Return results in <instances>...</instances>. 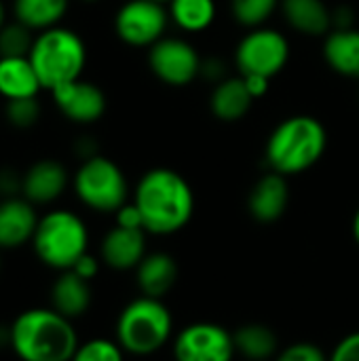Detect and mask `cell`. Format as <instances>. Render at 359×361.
<instances>
[{"instance_id":"obj_37","label":"cell","mask_w":359,"mask_h":361,"mask_svg":"<svg viewBox=\"0 0 359 361\" xmlns=\"http://www.w3.org/2000/svg\"><path fill=\"white\" fill-rule=\"evenodd\" d=\"M353 239H355V243L359 245V209L355 212V216H353Z\"/></svg>"},{"instance_id":"obj_34","label":"cell","mask_w":359,"mask_h":361,"mask_svg":"<svg viewBox=\"0 0 359 361\" xmlns=\"http://www.w3.org/2000/svg\"><path fill=\"white\" fill-rule=\"evenodd\" d=\"M70 271H74L78 277H83V279H87V281H91L97 273H99V260L95 258V256H91L89 252L83 256V258H78V262L70 269Z\"/></svg>"},{"instance_id":"obj_12","label":"cell","mask_w":359,"mask_h":361,"mask_svg":"<svg viewBox=\"0 0 359 361\" xmlns=\"http://www.w3.org/2000/svg\"><path fill=\"white\" fill-rule=\"evenodd\" d=\"M55 108L76 125H93L106 112L104 91L89 80H72L51 91Z\"/></svg>"},{"instance_id":"obj_7","label":"cell","mask_w":359,"mask_h":361,"mask_svg":"<svg viewBox=\"0 0 359 361\" xmlns=\"http://www.w3.org/2000/svg\"><path fill=\"white\" fill-rule=\"evenodd\" d=\"M72 186L78 201L99 214H116L127 203L129 188L123 169L102 154H93L80 163Z\"/></svg>"},{"instance_id":"obj_33","label":"cell","mask_w":359,"mask_h":361,"mask_svg":"<svg viewBox=\"0 0 359 361\" xmlns=\"http://www.w3.org/2000/svg\"><path fill=\"white\" fill-rule=\"evenodd\" d=\"M0 195H2V199L21 195V176H17L11 169H2L0 171Z\"/></svg>"},{"instance_id":"obj_26","label":"cell","mask_w":359,"mask_h":361,"mask_svg":"<svg viewBox=\"0 0 359 361\" xmlns=\"http://www.w3.org/2000/svg\"><path fill=\"white\" fill-rule=\"evenodd\" d=\"M36 34L17 19L0 27V57H28Z\"/></svg>"},{"instance_id":"obj_38","label":"cell","mask_w":359,"mask_h":361,"mask_svg":"<svg viewBox=\"0 0 359 361\" xmlns=\"http://www.w3.org/2000/svg\"><path fill=\"white\" fill-rule=\"evenodd\" d=\"M6 23V8H4V2L0 0V27Z\"/></svg>"},{"instance_id":"obj_14","label":"cell","mask_w":359,"mask_h":361,"mask_svg":"<svg viewBox=\"0 0 359 361\" xmlns=\"http://www.w3.org/2000/svg\"><path fill=\"white\" fill-rule=\"evenodd\" d=\"M38 218L36 205L21 195L4 197L0 201V250H19L32 243Z\"/></svg>"},{"instance_id":"obj_19","label":"cell","mask_w":359,"mask_h":361,"mask_svg":"<svg viewBox=\"0 0 359 361\" xmlns=\"http://www.w3.org/2000/svg\"><path fill=\"white\" fill-rule=\"evenodd\" d=\"M42 85L30 57H0V97L6 102L38 97Z\"/></svg>"},{"instance_id":"obj_13","label":"cell","mask_w":359,"mask_h":361,"mask_svg":"<svg viewBox=\"0 0 359 361\" xmlns=\"http://www.w3.org/2000/svg\"><path fill=\"white\" fill-rule=\"evenodd\" d=\"M68 171L55 159H40L21 176V197L32 205H51L68 188Z\"/></svg>"},{"instance_id":"obj_22","label":"cell","mask_w":359,"mask_h":361,"mask_svg":"<svg viewBox=\"0 0 359 361\" xmlns=\"http://www.w3.org/2000/svg\"><path fill=\"white\" fill-rule=\"evenodd\" d=\"M252 93L248 91L243 78H224L216 85L212 93V112L224 123H235L248 114L252 108Z\"/></svg>"},{"instance_id":"obj_1","label":"cell","mask_w":359,"mask_h":361,"mask_svg":"<svg viewBox=\"0 0 359 361\" xmlns=\"http://www.w3.org/2000/svg\"><path fill=\"white\" fill-rule=\"evenodd\" d=\"M133 203L140 209L144 231L150 235H174L182 231L195 212L190 184L167 167H157L142 176Z\"/></svg>"},{"instance_id":"obj_40","label":"cell","mask_w":359,"mask_h":361,"mask_svg":"<svg viewBox=\"0 0 359 361\" xmlns=\"http://www.w3.org/2000/svg\"><path fill=\"white\" fill-rule=\"evenodd\" d=\"M154 2H161L163 4V2H169V0H154Z\"/></svg>"},{"instance_id":"obj_39","label":"cell","mask_w":359,"mask_h":361,"mask_svg":"<svg viewBox=\"0 0 359 361\" xmlns=\"http://www.w3.org/2000/svg\"><path fill=\"white\" fill-rule=\"evenodd\" d=\"M80 2H87V4H93V2H99V0H80Z\"/></svg>"},{"instance_id":"obj_9","label":"cell","mask_w":359,"mask_h":361,"mask_svg":"<svg viewBox=\"0 0 359 361\" xmlns=\"http://www.w3.org/2000/svg\"><path fill=\"white\" fill-rule=\"evenodd\" d=\"M167 11L154 0H129L114 17L116 36L129 47H152L167 30Z\"/></svg>"},{"instance_id":"obj_24","label":"cell","mask_w":359,"mask_h":361,"mask_svg":"<svg viewBox=\"0 0 359 361\" xmlns=\"http://www.w3.org/2000/svg\"><path fill=\"white\" fill-rule=\"evenodd\" d=\"M235 349L250 361H269L277 353V336L264 324H245L233 332Z\"/></svg>"},{"instance_id":"obj_28","label":"cell","mask_w":359,"mask_h":361,"mask_svg":"<svg viewBox=\"0 0 359 361\" xmlns=\"http://www.w3.org/2000/svg\"><path fill=\"white\" fill-rule=\"evenodd\" d=\"M70 361H125V351L116 341L91 338L78 345Z\"/></svg>"},{"instance_id":"obj_32","label":"cell","mask_w":359,"mask_h":361,"mask_svg":"<svg viewBox=\"0 0 359 361\" xmlns=\"http://www.w3.org/2000/svg\"><path fill=\"white\" fill-rule=\"evenodd\" d=\"M116 226H125V228H142V216L140 209L135 207V203H125L118 212H116Z\"/></svg>"},{"instance_id":"obj_15","label":"cell","mask_w":359,"mask_h":361,"mask_svg":"<svg viewBox=\"0 0 359 361\" xmlns=\"http://www.w3.org/2000/svg\"><path fill=\"white\" fill-rule=\"evenodd\" d=\"M146 256V231L114 226L106 233L99 245V258L114 271H131Z\"/></svg>"},{"instance_id":"obj_16","label":"cell","mask_w":359,"mask_h":361,"mask_svg":"<svg viewBox=\"0 0 359 361\" xmlns=\"http://www.w3.org/2000/svg\"><path fill=\"white\" fill-rule=\"evenodd\" d=\"M288 203H290V188L286 176L271 171L254 184L248 199V209L254 220L262 224H271L286 214Z\"/></svg>"},{"instance_id":"obj_2","label":"cell","mask_w":359,"mask_h":361,"mask_svg":"<svg viewBox=\"0 0 359 361\" xmlns=\"http://www.w3.org/2000/svg\"><path fill=\"white\" fill-rule=\"evenodd\" d=\"M78 345L72 319L53 307L21 311L8 326V347L21 361H70Z\"/></svg>"},{"instance_id":"obj_3","label":"cell","mask_w":359,"mask_h":361,"mask_svg":"<svg viewBox=\"0 0 359 361\" xmlns=\"http://www.w3.org/2000/svg\"><path fill=\"white\" fill-rule=\"evenodd\" d=\"M328 133L322 121L309 114H296L281 121L267 142V163L281 176H298L311 169L326 152Z\"/></svg>"},{"instance_id":"obj_11","label":"cell","mask_w":359,"mask_h":361,"mask_svg":"<svg viewBox=\"0 0 359 361\" xmlns=\"http://www.w3.org/2000/svg\"><path fill=\"white\" fill-rule=\"evenodd\" d=\"M148 66L161 82L184 87L199 76L201 57L190 42L163 36L148 49Z\"/></svg>"},{"instance_id":"obj_20","label":"cell","mask_w":359,"mask_h":361,"mask_svg":"<svg viewBox=\"0 0 359 361\" xmlns=\"http://www.w3.org/2000/svg\"><path fill=\"white\" fill-rule=\"evenodd\" d=\"M326 63L341 76L359 78V30H332L324 42Z\"/></svg>"},{"instance_id":"obj_21","label":"cell","mask_w":359,"mask_h":361,"mask_svg":"<svg viewBox=\"0 0 359 361\" xmlns=\"http://www.w3.org/2000/svg\"><path fill=\"white\" fill-rule=\"evenodd\" d=\"M286 21L300 34L324 36L332 32V13L324 0H281Z\"/></svg>"},{"instance_id":"obj_29","label":"cell","mask_w":359,"mask_h":361,"mask_svg":"<svg viewBox=\"0 0 359 361\" xmlns=\"http://www.w3.org/2000/svg\"><path fill=\"white\" fill-rule=\"evenodd\" d=\"M40 102L38 97L8 99L4 104V118L15 129H32L40 118Z\"/></svg>"},{"instance_id":"obj_23","label":"cell","mask_w":359,"mask_h":361,"mask_svg":"<svg viewBox=\"0 0 359 361\" xmlns=\"http://www.w3.org/2000/svg\"><path fill=\"white\" fill-rule=\"evenodd\" d=\"M70 0H13V17L32 32L59 25L68 13Z\"/></svg>"},{"instance_id":"obj_25","label":"cell","mask_w":359,"mask_h":361,"mask_svg":"<svg viewBox=\"0 0 359 361\" xmlns=\"http://www.w3.org/2000/svg\"><path fill=\"white\" fill-rule=\"evenodd\" d=\"M169 15L184 32H203L216 19L214 0H169Z\"/></svg>"},{"instance_id":"obj_31","label":"cell","mask_w":359,"mask_h":361,"mask_svg":"<svg viewBox=\"0 0 359 361\" xmlns=\"http://www.w3.org/2000/svg\"><path fill=\"white\" fill-rule=\"evenodd\" d=\"M328 361H359V332L345 336L334 351L330 353Z\"/></svg>"},{"instance_id":"obj_35","label":"cell","mask_w":359,"mask_h":361,"mask_svg":"<svg viewBox=\"0 0 359 361\" xmlns=\"http://www.w3.org/2000/svg\"><path fill=\"white\" fill-rule=\"evenodd\" d=\"M241 78H243V82H245V87H248V91L252 93V97L254 99H258V97H262V95H267V91H269V82H271V78H267V76H260V74H241Z\"/></svg>"},{"instance_id":"obj_27","label":"cell","mask_w":359,"mask_h":361,"mask_svg":"<svg viewBox=\"0 0 359 361\" xmlns=\"http://www.w3.org/2000/svg\"><path fill=\"white\" fill-rule=\"evenodd\" d=\"M281 4V0H231L233 17L245 27H260Z\"/></svg>"},{"instance_id":"obj_6","label":"cell","mask_w":359,"mask_h":361,"mask_svg":"<svg viewBox=\"0 0 359 361\" xmlns=\"http://www.w3.org/2000/svg\"><path fill=\"white\" fill-rule=\"evenodd\" d=\"M174 330V317L159 298L140 296L131 300L116 319V343L125 353L152 355L161 351Z\"/></svg>"},{"instance_id":"obj_10","label":"cell","mask_w":359,"mask_h":361,"mask_svg":"<svg viewBox=\"0 0 359 361\" xmlns=\"http://www.w3.org/2000/svg\"><path fill=\"white\" fill-rule=\"evenodd\" d=\"M235 353L233 334L209 322L186 326L174 341L176 361H233Z\"/></svg>"},{"instance_id":"obj_18","label":"cell","mask_w":359,"mask_h":361,"mask_svg":"<svg viewBox=\"0 0 359 361\" xmlns=\"http://www.w3.org/2000/svg\"><path fill=\"white\" fill-rule=\"evenodd\" d=\"M91 298V281L78 277L74 271H59V277L51 286V307L72 322L89 311Z\"/></svg>"},{"instance_id":"obj_30","label":"cell","mask_w":359,"mask_h":361,"mask_svg":"<svg viewBox=\"0 0 359 361\" xmlns=\"http://www.w3.org/2000/svg\"><path fill=\"white\" fill-rule=\"evenodd\" d=\"M275 361H328V357L313 343H296L284 349Z\"/></svg>"},{"instance_id":"obj_5","label":"cell","mask_w":359,"mask_h":361,"mask_svg":"<svg viewBox=\"0 0 359 361\" xmlns=\"http://www.w3.org/2000/svg\"><path fill=\"white\" fill-rule=\"evenodd\" d=\"M32 250L44 267L70 271L89 252L87 224L70 209H51L38 218Z\"/></svg>"},{"instance_id":"obj_41","label":"cell","mask_w":359,"mask_h":361,"mask_svg":"<svg viewBox=\"0 0 359 361\" xmlns=\"http://www.w3.org/2000/svg\"><path fill=\"white\" fill-rule=\"evenodd\" d=\"M0 264H2V262H0Z\"/></svg>"},{"instance_id":"obj_17","label":"cell","mask_w":359,"mask_h":361,"mask_svg":"<svg viewBox=\"0 0 359 361\" xmlns=\"http://www.w3.org/2000/svg\"><path fill=\"white\" fill-rule=\"evenodd\" d=\"M135 281L142 296L163 300L178 281V264L165 252L146 254L135 269Z\"/></svg>"},{"instance_id":"obj_36","label":"cell","mask_w":359,"mask_h":361,"mask_svg":"<svg viewBox=\"0 0 359 361\" xmlns=\"http://www.w3.org/2000/svg\"><path fill=\"white\" fill-rule=\"evenodd\" d=\"M199 74H203L207 80L218 85L220 80H224V63L220 59H216V57H209V59L201 61V72Z\"/></svg>"},{"instance_id":"obj_8","label":"cell","mask_w":359,"mask_h":361,"mask_svg":"<svg viewBox=\"0 0 359 361\" xmlns=\"http://www.w3.org/2000/svg\"><path fill=\"white\" fill-rule=\"evenodd\" d=\"M235 59L241 74H260L273 78L290 59V42L277 30L254 27L237 44Z\"/></svg>"},{"instance_id":"obj_4","label":"cell","mask_w":359,"mask_h":361,"mask_svg":"<svg viewBox=\"0 0 359 361\" xmlns=\"http://www.w3.org/2000/svg\"><path fill=\"white\" fill-rule=\"evenodd\" d=\"M30 61L49 93L61 85L78 80L87 63V47L83 38L63 25H55L36 34Z\"/></svg>"}]
</instances>
